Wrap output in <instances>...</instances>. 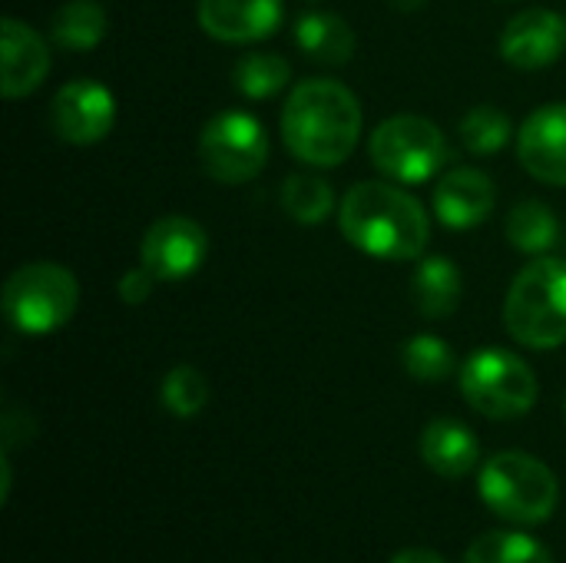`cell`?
<instances>
[{"label": "cell", "mask_w": 566, "mask_h": 563, "mask_svg": "<svg viewBox=\"0 0 566 563\" xmlns=\"http://www.w3.org/2000/svg\"><path fill=\"white\" fill-rule=\"evenodd\" d=\"M282 209L302 226H322L335 212V189L322 176L295 173L282 186Z\"/></svg>", "instance_id": "cell-21"}, {"label": "cell", "mask_w": 566, "mask_h": 563, "mask_svg": "<svg viewBox=\"0 0 566 563\" xmlns=\"http://www.w3.org/2000/svg\"><path fill=\"white\" fill-rule=\"evenodd\" d=\"M464 295L461 269L444 256L418 259L411 275V302L424 319H448L458 312Z\"/></svg>", "instance_id": "cell-17"}, {"label": "cell", "mask_w": 566, "mask_h": 563, "mask_svg": "<svg viewBox=\"0 0 566 563\" xmlns=\"http://www.w3.org/2000/svg\"><path fill=\"white\" fill-rule=\"evenodd\" d=\"M388 3H391L395 10H405V13H411V10H421L428 0H388Z\"/></svg>", "instance_id": "cell-29"}, {"label": "cell", "mask_w": 566, "mask_h": 563, "mask_svg": "<svg viewBox=\"0 0 566 563\" xmlns=\"http://www.w3.org/2000/svg\"><path fill=\"white\" fill-rule=\"evenodd\" d=\"M458 136H461V143H464L468 153H474V156H494V153H501L511 143L514 129H511V119H507L504 110H497L491 103H481V106H474V110L464 113V119L458 126Z\"/></svg>", "instance_id": "cell-24"}, {"label": "cell", "mask_w": 566, "mask_h": 563, "mask_svg": "<svg viewBox=\"0 0 566 563\" xmlns=\"http://www.w3.org/2000/svg\"><path fill=\"white\" fill-rule=\"evenodd\" d=\"M209 382L196 365H176L166 372L163 385H159V398L166 405L169 415L176 418H196L206 405H209Z\"/></svg>", "instance_id": "cell-26"}, {"label": "cell", "mask_w": 566, "mask_h": 563, "mask_svg": "<svg viewBox=\"0 0 566 563\" xmlns=\"http://www.w3.org/2000/svg\"><path fill=\"white\" fill-rule=\"evenodd\" d=\"M421 461L438 478H468L481 461V441L478 435L458 421V418H434L421 431Z\"/></svg>", "instance_id": "cell-16"}, {"label": "cell", "mask_w": 566, "mask_h": 563, "mask_svg": "<svg viewBox=\"0 0 566 563\" xmlns=\"http://www.w3.org/2000/svg\"><path fill=\"white\" fill-rule=\"evenodd\" d=\"M511 338L534 352L566 345V262L541 256L517 272L504 299Z\"/></svg>", "instance_id": "cell-3"}, {"label": "cell", "mask_w": 566, "mask_h": 563, "mask_svg": "<svg viewBox=\"0 0 566 563\" xmlns=\"http://www.w3.org/2000/svg\"><path fill=\"white\" fill-rule=\"evenodd\" d=\"M497 206V189L488 173L474 166H454L434 186V216L448 229H474L491 219Z\"/></svg>", "instance_id": "cell-14"}, {"label": "cell", "mask_w": 566, "mask_h": 563, "mask_svg": "<svg viewBox=\"0 0 566 563\" xmlns=\"http://www.w3.org/2000/svg\"><path fill=\"white\" fill-rule=\"evenodd\" d=\"M342 236L365 256L381 262H415L424 256L431 222L424 206L398 189V183L365 179L352 186L338 209Z\"/></svg>", "instance_id": "cell-1"}, {"label": "cell", "mask_w": 566, "mask_h": 563, "mask_svg": "<svg viewBox=\"0 0 566 563\" xmlns=\"http://www.w3.org/2000/svg\"><path fill=\"white\" fill-rule=\"evenodd\" d=\"M292 80V63L282 53H245L232 66V83L249 100H272Z\"/></svg>", "instance_id": "cell-22"}, {"label": "cell", "mask_w": 566, "mask_h": 563, "mask_svg": "<svg viewBox=\"0 0 566 563\" xmlns=\"http://www.w3.org/2000/svg\"><path fill=\"white\" fill-rule=\"evenodd\" d=\"M308 3H318V0H308Z\"/></svg>", "instance_id": "cell-30"}, {"label": "cell", "mask_w": 566, "mask_h": 563, "mask_svg": "<svg viewBox=\"0 0 566 563\" xmlns=\"http://www.w3.org/2000/svg\"><path fill=\"white\" fill-rule=\"evenodd\" d=\"M368 156L378 173L401 186H421L448 169L454 149L438 123L418 113H398L375 126Z\"/></svg>", "instance_id": "cell-5"}, {"label": "cell", "mask_w": 566, "mask_h": 563, "mask_svg": "<svg viewBox=\"0 0 566 563\" xmlns=\"http://www.w3.org/2000/svg\"><path fill=\"white\" fill-rule=\"evenodd\" d=\"M564 411H566V402H564Z\"/></svg>", "instance_id": "cell-31"}, {"label": "cell", "mask_w": 566, "mask_h": 563, "mask_svg": "<svg viewBox=\"0 0 566 563\" xmlns=\"http://www.w3.org/2000/svg\"><path fill=\"white\" fill-rule=\"evenodd\" d=\"M517 159L534 179L566 186V103H547L521 123Z\"/></svg>", "instance_id": "cell-12"}, {"label": "cell", "mask_w": 566, "mask_h": 563, "mask_svg": "<svg viewBox=\"0 0 566 563\" xmlns=\"http://www.w3.org/2000/svg\"><path fill=\"white\" fill-rule=\"evenodd\" d=\"M461 395L478 415L494 421H511L537 405L541 388L534 368L521 355L488 345L464 362Z\"/></svg>", "instance_id": "cell-7"}, {"label": "cell", "mask_w": 566, "mask_h": 563, "mask_svg": "<svg viewBox=\"0 0 566 563\" xmlns=\"http://www.w3.org/2000/svg\"><path fill=\"white\" fill-rule=\"evenodd\" d=\"M401 365H405V372L415 382L434 385V382L451 378L458 362H454V352H451V345L444 338H438V335H415L401 348Z\"/></svg>", "instance_id": "cell-25"}, {"label": "cell", "mask_w": 566, "mask_h": 563, "mask_svg": "<svg viewBox=\"0 0 566 563\" xmlns=\"http://www.w3.org/2000/svg\"><path fill=\"white\" fill-rule=\"evenodd\" d=\"M388 563H444V557L431 548H408V551L395 554Z\"/></svg>", "instance_id": "cell-28"}, {"label": "cell", "mask_w": 566, "mask_h": 563, "mask_svg": "<svg viewBox=\"0 0 566 563\" xmlns=\"http://www.w3.org/2000/svg\"><path fill=\"white\" fill-rule=\"evenodd\" d=\"M298 50L325 66H345L355 56V30L338 13L308 10L295 20Z\"/></svg>", "instance_id": "cell-18"}, {"label": "cell", "mask_w": 566, "mask_h": 563, "mask_svg": "<svg viewBox=\"0 0 566 563\" xmlns=\"http://www.w3.org/2000/svg\"><path fill=\"white\" fill-rule=\"evenodd\" d=\"M464 563H554L551 561V551L537 541V538H527V534H517V531H491L484 538H478L468 554Z\"/></svg>", "instance_id": "cell-23"}, {"label": "cell", "mask_w": 566, "mask_h": 563, "mask_svg": "<svg viewBox=\"0 0 566 563\" xmlns=\"http://www.w3.org/2000/svg\"><path fill=\"white\" fill-rule=\"evenodd\" d=\"M199 163L222 186L249 183L269 163V133L252 113L222 110L199 133Z\"/></svg>", "instance_id": "cell-8"}, {"label": "cell", "mask_w": 566, "mask_h": 563, "mask_svg": "<svg viewBox=\"0 0 566 563\" xmlns=\"http://www.w3.org/2000/svg\"><path fill=\"white\" fill-rule=\"evenodd\" d=\"M153 285H156V275L146 265H139V269H129V272L119 275L116 295H119L123 305H143L153 295Z\"/></svg>", "instance_id": "cell-27"}, {"label": "cell", "mask_w": 566, "mask_h": 563, "mask_svg": "<svg viewBox=\"0 0 566 563\" xmlns=\"http://www.w3.org/2000/svg\"><path fill=\"white\" fill-rule=\"evenodd\" d=\"M109 30V17L99 0H66L50 17V40L63 50H96Z\"/></svg>", "instance_id": "cell-19"}, {"label": "cell", "mask_w": 566, "mask_h": 563, "mask_svg": "<svg viewBox=\"0 0 566 563\" xmlns=\"http://www.w3.org/2000/svg\"><path fill=\"white\" fill-rule=\"evenodd\" d=\"M53 133L70 146H93L109 136L116 123V100L96 80H70L50 103Z\"/></svg>", "instance_id": "cell-10"}, {"label": "cell", "mask_w": 566, "mask_h": 563, "mask_svg": "<svg viewBox=\"0 0 566 563\" xmlns=\"http://www.w3.org/2000/svg\"><path fill=\"white\" fill-rule=\"evenodd\" d=\"M361 123L358 96L338 80H305L282 106L285 149L318 169H335L355 153Z\"/></svg>", "instance_id": "cell-2"}, {"label": "cell", "mask_w": 566, "mask_h": 563, "mask_svg": "<svg viewBox=\"0 0 566 563\" xmlns=\"http://www.w3.org/2000/svg\"><path fill=\"white\" fill-rule=\"evenodd\" d=\"M139 259L159 282H179L206 265L209 236L189 216H159L139 242Z\"/></svg>", "instance_id": "cell-9"}, {"label": "cell", "mask_w": 566, "mask_h": 563, "mask_svg": "<svg viewBox=\"0 0 566 563\" xmlns=\"http://www.w3.org/2000/svg\"><path fill=\"white\" fill-rule=\"evenodd\" d=\"M507 242L524 252V256H544L557 246L560 236V222L554 216V209L541 199H524L511 209L507 216Z\"/></svg>", "instance_id": "cell-20"}, {"label": "cell", "mask_w": 566, "mask_h": 563, "mask_svg": "<svg viewBox=\"0 0 566 563\" xmlns=\"http://www.w3.org/2000/svg\"><path fill=\"white\" fill-rule=\"evenodd\" d=\"M0 40H3V96L7 100H20L30 96L33 90H40V83L50 73V46L46 40L23 20L7 17L0 27Z\"/></svg>", "instance_id": "cell-15"}, {"label": "cell", "mask_w": 566, "mask_h": 563, "mask_svg": "<svg viewBox=\"0 0 566 563\" xmlns=\"http://www.w3.org/2000/svg\"><path fill=\"white\" fill-rule=\"evenodd\" d=\"M566 50V17L547 7L521 10L501 33V56L517 70H544Z\"/></svg>", "instance_id": "cell-11"}, {"label": "cell", "mask_w": 566, "mask_h": 563, "mask_svg": "<svg viewBox=\"0 0 566 563\" xmlns=\"http://www.w3.org/2000/svg\"><path fill=\"white\" fill-rule=\"evenodd\" d=\"M484 504L514 524H544L557 511L560 484L557 475L527 451H501L494 455L478 478Z\"/></svg>", "instance_id": "cell-4"}, {"label": "cell", "mask_w": 566, "mask_h": 563, "mask_svg": "<svg viewBox=\"0 0 566 563\" xmlns=\"http://www.w3.org/2000/svg\"><path fill=\"white\" fill-rule=\"evenodd\" d=\"M196 17L219 43H255L279 33L285 0H199Z\"/></svg>", "instance_id": "cell-13"}, {"label": "cell", "mask_w": 566, "mask_h": 563, "mask_svg": "<svg viewBox=\"0 0 566 563\" xmlns=\"http://www.w3.org/2000/svg\"><path fill=\"white\" fill-rule=\"evenodd\" d=\"M80 309V282L60 262H27L3 285V315L23 335L60 332Z\"/></svg>", "instance_id": "cell-6"}]
</instances>
